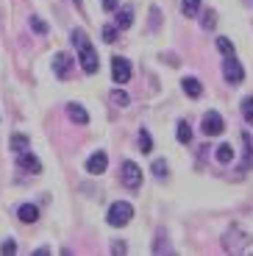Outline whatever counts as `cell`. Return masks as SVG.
<instances>
[{
    "instance_id": "1",
    "label": "cell",
    "mask_w": 253,
    "mask_h": 256,
    "mask_svg": "<svg viewBox=\"0 0 253 256\" xmlns=\"http://www.w3.org/2000/svg\"><path fill=\"white\" fill-rule=\"evenodd\" d=\"M72 45L78 48V64H81V70L86 72V76H95L98 67H100V58H98V50L92 48L89 36L81 31V28L72 31Z\"/></svg>"
},
{
    "instance_id": "2",
    "label": "cell",
    "mask_w": 253,
    "mask_h": 256,
    "mask_svg": "<svg viewBox=\"0 0 253 256\" xmlns=\"http://www.w3.org/2000/svg\"><path fill=\"white\" fill-rule=\"evenodd\" d=\"M106 220H108V226H114V228H122V226H128L134 220V206L128 204V200H117V204L108 206Z\"/></svg>"
},
{
    "instance_id": "3",
    "label": "cell",
    "mask_w": 253,
    "mask_h": 256,
    "mask_svg": "<svg viewBox=\"0 0 253 256\" xmlns=\"http://www.w3.org/2000/svg\"><path fill=\"white\" fill-rule=\"evenodd\" d=\"M120 176H122V184H126L128 190H140L142 186V170H140L136 162H122Z\"/></svg>"
},
{
    "instance_id": "4",
    "label": "cell",
    "mask_w": 253,
    "mask_h": 256,
    "mask_svg": "<svg viewBox=\"0 0 253 256\" xmlns=\"http://www.w3.org/2000/svg\"><path fill=\"white\" fill-rule=\"evenodd\" d=\"M200 131L206 136H220L226 131V120L220 117V112H206L203 114V122H200Z\"/></svg>"
},
{
    "instance_id": "5",
    "label": "cell",
    "mask_w": 253,
    "mask_h": 256,
    "mask_svg": "<svg viewBox=\"0 0 253 256\" xmlns=\"http://www.w3.org/2000/svg\"><path fill=\"white\" fill-rule=\"evenodd\" d=\"M72 70H76V58L70 56V53H56V56H53V72H56L58 78H64V81H67V78L72 76Z\"/></svg>"
},
{
    "instance_id": "6",
    "label": "cell",
    "mask_w": 253,
    "mask_h": 256,
    "mask_svg": "<svg viewBox=\"0 0 253 256\" xmlns=\"http://www.w3.org/2000/svg\"><path fill=\"white\" fill-rule=\"evenodd\" d=\"M222 78H226L228 84H242L245 81V70H242V64L236 62L234 56H226V62H222Z\"/></svg>"
},
{
    "instance_id": "7",
    "label": "cell",
    "mask_w": 253,
    "mask_h": 256,
    "mask_svg": "<svg viewBox=\"0 0 253 256\" xmlns=\"http://www.w3.org/2000/svg\"><path fill=\"white\" fill-rule=\"evenodd\" d=\"M112 78H114V84H128L131 81V64H128V58H122V56L112 58Z\"/></svg>"
},
{
    "instance_id": "8",
    "label": "cell",
    "mask_w": 253,
    "mask_h": 256,
    "mask_svg": "<svg viewBox=\"0 0 253 256\" xmlns=\"http://www.w3.org/2000/svg\"><path fill=\"white\" fill-rule=\"evenodd\" d=\"M106 167H108V156L103 154V150H98V154H92V156L86 159V173H89V176L106 173Z\"/></svg>"
},
{
    "instance_id": "9",
    "label": "cell",
    "mask_w": 253,
    "mask_h": 256,
    "mask_svg": "<svg viewBox=\"0 0 253 256\" xmlns=\"http://www.w3.org/2000/svg\"><path fill=\"white\" fill-rule=\"evenodd\" d=\"M114 26L120 28V31H128L134 26V6H120L114 12Z\"/></svg>"
},
{
    "instance_id": "10",
    "label": "cell",
    "mask_w": 253,
    "mask_h": 256,
    "mask_svg": "<svg viewBox=\"0 0 253 256\" xmlns=\"http://www.w3.org/2000/svg\"><path fill=\"white\" fill-rule=\"evenodd\" d=\"M17 164L22 167V170H31V173H39V170H42V162L31 154V148L22 150V154H17Z\"/></svg>"
},
{
    "instance_id": "11",
    "label": "cell",
    "mask_w": 253,
    "mask_h": 256,
    "mask_svg": "<svg viewBox=\"0 0 253 256\" xmlns=\"http://www.w3.org/2000/svg\"><path fill=\"white\" fill-rule=\"evenodd\" d=\"M67 117H70L72 122H78V126H86L89 122V114L81 103H67Z\"/></svg>"
},
{
    "instance_id": "12",
    "label": "cell",
    "mask_w": 253,
    "mask_h": 256,
    "mask_svg": "<svg viewBox=\"0 0 253 256\" xmlns=\"http://www.w3.org/2000/svg\"><path fill=\"white\" fill-rule=\"evenodd\" d=\"M181 90L186 92L190 98H200V95H203V84L198 81L195 76H186V78L181 81Z\"/></svg>"
},
{
    "instance_id": "13",
    "label": "cell",
    "mask_w": 253,
    "mask_h": 256,
    "mask_svg": "<svg viewBox=\"0 0 253 256\" xmlns=\"http://www.w3.org/2000/svg\"><path fill=\"white\" fill-rule=\"evenodd\" d=\"M17 218H20V223H36V220H39V209L34 204H22L17 209Z\"/></svg>"
},
{
    "instance_id": "14",
    "label": "cell",
    "mask_w": 253,
    "mask_h": 256,
    "mask_svg": "<svg viewBox=\"0 0 253 256\" xmlns=\"http://www.w3.org/2000/svg\"><path fill=\"white\" fill-rule=\"evenodd\" d=\"M176 140L181 142V145H190V142H192V128H190V122H186V120H178Z\"/></svg>"
},
{
    "instance_id": "15",
    "label": "cell",
    "mask_w": 253,
    "mask_h": 256,
    "mask_svg": "<svg viewBox=\"0 0 253 256\" xmlns=\"http://www.w3.org/2000/svg\"><path fill=\"white\" fill-rule=\"evenodd\" d=\"M8 148H12L14 154H22V150H28V148H31V140H28L26 134H14L12 140H8Z\"/></svg>"
},
{
    "instance_id": "16",
    "label": "cell",
    "mask_w": 253,
    "mask_h": 256,
    "mask_svg": "<svg viewBox=\"0 0 253 256\" xmlns=\"http://www.w3.org/2000/svg\"><path fill=\"white\" fill-rule=\"evenodd\" d=\"M217 162H220V164H228V162H234V148L228 145V142L217 148Z\"/></svg>"
},
{
    "instance_id": "17",
    "label": "cell",
    "mask_w": 253,
    "mask_h": 256,
    "mask_svg": "<svg viewBox=\"0 0 253 256\" xmlns=\"http://www.w3.org/2000/svg\"><path fill=\"white\" fill-rule=\"evenodd\" d=\"M181 12L186 14V17H195V14L200 12V0H181Z\"/></svg>"
},
{
    "instance_id": "18",
    "label": "cell",
    "mask_w": 253,
    "mask_h": 256,
    "mask_svg": "<svg viewBox=\"0 0 253 256\" xmlns=\"http://www.w3.org/2000/svg\"><path fill=\"white\" fill-rule=\"evenodd\" d=\"M242 117H245L248 126H253V95H248L242 100Z\"/></svg>"
},
{
    "instance_id": "19",
    "label": "cell",
    "mask_w": 253,
    "mask_h": 256,
    "mask_svg": "<svg viewBox=\"0 0 253 256\" xmlns=\"http://www.w3.org/2000/svg\"><path fill=\"white\" fill-rule=\"evenodd\" d=\"M217 50H220L222 56H234V42H231L228 36H220L217 39Z\"/></svg>"
},
{
    "instance_id": "20",
    "label": "cell",
    "mask_w": 253,
    "mask_h": 256,
    "mask_svg": "<svg viewBox=\"0 0 253 256\" xmlns=\"http://www.w3.org/2000/svg\"><path fill=\"white\" fill-rule=\"evenodd\" d=\"M140 148H142V154H150L153 150V140H150V134H148L145 128L140 131Z\"/></svg>"
},
{
    "instance_id": "21",
    "label": "cell",
    "mask_w": 253,
    "mask_h": 256,
    "mask_svg": "<svg viewBox=\"0 0 253 256\" xmlns=\"http://www.w3.org/2000/svg\"><path fill=\"white\" fill-rule=\"evenodd\" d=\"M31 28L39 34V36H44V34H48V22H44L42 17H31Z\"/></svg>"
},
{
    "instance_id": "22",
    "label": "cell",
    "mask_w": 253,
    "mask_h": 256,
    "mask_svg": "<svg viewBox=\"0 0 253 256\" xmlns=\"http://www.w3.org/2000/svg\"><path fill=\"white\" fill-rule=\"evenodd\" d=\"M103 42H108V45L117 42V26H106V28H103Z\"/></svg>"
},
{
    "instance_id": "23",
    "label": "cell",
    "mask_w": 253,
    "mask_h": 256,
    "mask_svg": "<svg viewBox=\"0 0 253 256\" xmlns=\"http://www.w3.org/2000/svg\"><path fill=\"white\" fill-rule=\"evenodd\" d=\"M112 103H114V106H128V95L122 90H114L112 92Z\"/></svg>"
},
{
    "instance_id": "24",
    "label": "cell",
    "mask_w": 253,
    "mask_h": 256,
    "mask_svg": "<svg viewBox=\"0 0 253 256\" xmlns=\"http://www.w3.org/2000/svg\"><path fill=\"white\" fill-rule=\"evenodd\" d=\"M153 176H158V178H164V176H167V162H162V159H156V162H153Z\"/></svg>"
},
{
    "instance_id": "25",
    "label": "cell",
    "mask_w": 253,
    "mask_h": 256,
    "mask_svg": "<svg viewBox=\"0 0 253 256\" xmlns=\"http://www.w3.org/2000/svg\"><path fill=\"white\" fill-rule=\"evenodd\" d=\"M17 250V242L14 240H3V245H0V254H14Z\"/></svg>"
},
{
    "instance_id": "26",
    "label": "cell",
    "mask_w": 253,
    "mask_h": 256,
    "mask_svg": "<svg viewBox=\"0 0 253 256\" xmlns=\"http://www.w3.org/2000/svg\"><path fill=\"white\" fill-rule=\"evenodd\" d=\"M203 28H214V12L203 14Z\"/></svg>"
},
{
    "instance_id": "27",
    "label": "cell",
    "mask_w": 253,
    "mask_h": 256,
    "mask_svg": "<svg viewBox=\"0 0 253 256\" xmlns=\"http://www.w3.org/2000/svg\"><path fill=\"white\" fill-rule=\"evenodd\" d=\"M103 8L106 12H117L120 8V0H103Z\"/></svg>"
},
{
    "instance_id": "28",
    "label": "cell",
    "mask_w": 253,
    "mask_h": 256,
    "mask_svg": "<svg viewBox=\"0 0 253 256\" xmlns=\"http://www.w3.org/2000/svg\"><path fill=\"white\" fill-rule=\"evenodd\" d=\"M150 17H153V22H150V28H153V31H156V28H158V8H156V6H153V8H150Z\"/></svg>"
},
{
    "instance_id": "29",
    "label": "cell",
    "mask_w": 253,
    "mask_h": 256,
    "mask_svg": "<svg viewBox=\"0 0 253 256\" xmlns=\"http://www.w3.org/2000/svg\"><path fill=\"white\" fill-rule=\"evenodd\" d=\"M126 250H128L126 242H114V245H112V254H126Z\"/></svg>"
}]
</instances>
